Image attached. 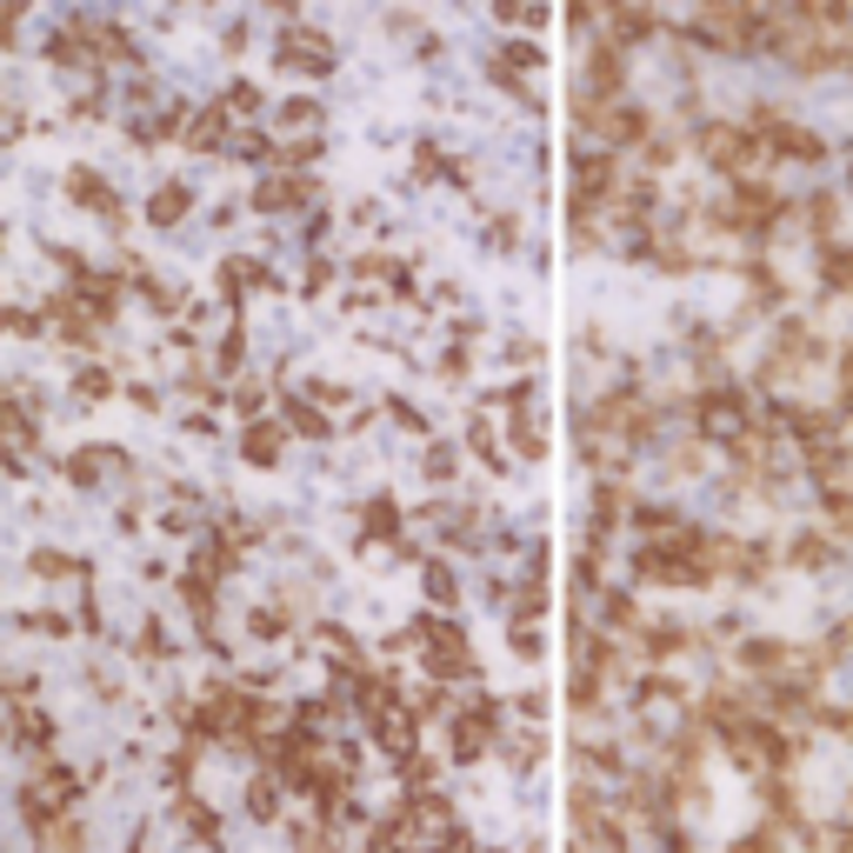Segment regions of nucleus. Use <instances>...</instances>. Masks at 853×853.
<instances>
[{
    "mask_svg": "<svg viewBox=\"0 0 853 853\" xmlns=\"http://www.w3.org/2000/svg\"><path fill=\"white\" fill-rule=\"evenodd\" d=\"M281 134L294 140H307V134H320V101H307V94H294V101H281Z\"/></svg>",
    "mask_w": 853,
    "mask_h": 853,
    "instance_id": "21",
    "label": "nucleus"
},
{
    "mask_svg": "<svg viewBox=\"0 0 853 853\" xmlns=\"http://www.w3.org/2000/svg\"><path fill=\"white\" fill-rule=\"evenodd\" d=\"M374 733H380V747L394 753V760H413L420 747H413V714H400V707H380L374 714Z\"/></svg>",
    "mask_w": 853,
    "mask_h": 853,
    "instance_id": "17",
    "label": "nucleus"
},
{
    "mask_svg": "<svg viewBox=\"0 0 853 853\" xmlns=\"http://www.w3.org/2000/svg\"><path fill=\"white\" fill-rule=\"evenodd\" d=\"M467 447H474V454H480L493 474H507V447L493 441V426H487V420H474V426H467Z\"/></svg>",
    "mask_w": 853,
    "mask_h": 853,
    "instance_id": "26",
    "label": "nucleus"
},
{
    "mask_svg": "<svg viewBox=\"0 0 853 853\" xmlns=\"http://www.w3.org/2000/svg\"><path fill=\"white\" fill-rule=\"evenodd\" d=\"M73 794H80V781L67 774V766H41V774L27 781V794H21V814H27L34 827H54V820H67Z\"/></svg>",
    "mask_w": 853,
    "mask_h": 853,
    "instance_id": "6",
    "label": "nucleus"
},
{
    "mask_svg": "<svg viewBox=\"0 0 853 853\" xmlns=\"http://www.w3.org/2000/svg\"><path fill=\"white\" fill-rule=\"evenodd\" d=\"M680 647H687L680 627H647V653H680Z\"/></svg>",
    "mask_w": 853,
    "mask_h": 853,
    "instance_id": "35",
    "label": "nucleus"
},
{
    "mask_svg": "<svg viewBox=\"0 0 853 853\" xmlns=\"http://www.w3.org/2000/svg\"><path fill=\"white\" fill-rule=\"evenodd\" d=\"M833 220H840V207H833V194H814V201H807V227H814V234L827 240V234H833Z\"/></svg>",
    "mask_w": 853,
    "mask_h": 853,
    "instance_id": "33",
    "label": "nucleus"
},
{
    "mask_svg": "<svg viewBox=\"0 0 853 853\" xmlns=\"http://www.w3.org/2000/svg\"><path fill=\"white\" fill-rule=\"evenodd\" d=\"M601 614H607L614 627H634V601H627V593H601Z\"/></svg>",
    "mask_w": 853,
    "mask_h": 853,
    "instance_id": "36",
    "label": "nucleus"
},
{
    "mask_svg": "<svg viewBox=\"0 0 853 853\" xmlns=\"http://www.w3.org/2000/svg\"><path fill=\"white\" fill-rule=\"evenodd\" d=\"M400 766H407V781H420V787H426V781H434V766H441V760H434V753H413V760H400Z\"/></svg>",
    "mask_w": 853,
    "mask_h": 853,
    "instance_id": "39",
    "label": "nucleus"
},
{
    "mask_svg": "<svg viewBox=\"0 0 853 853\" xmlns=\"http://www.w3.org/2000/svg\"><path fill=\"white\" fill-rule=\"evenodd\" d=\"M314 201H320V187L307 174H274V181L253 187V214H294V207H314Z\"/></svg>",
    "mask_w": 853,
    "mask_h": 853,
    "instance_id": "10",
    "label": "nucleus"
},
{
    "mask_svg": "<svg viewBox=\"0 0 853 853\" xmlns=\"http://www.w3.org/2000/svg\"><path fill=\"white\" fill-rule=\"evenodd\" d=\"M514 653H521V660H541V627H514Z\"/></svg>",
    "mask_w": 853,
    "mask_h": 853,
    "instance_id": "40",
    "label": "nucleus"
},
{
    "mask_svg": "<svg viewBox=\"0 0 853 853\" xmlns=\"http://www.w3.org/2000/svg\"><path fill=\"white\" fill-rule=\"evenodd\" d=\"M181 820H187V827H194L201 840H214V814H207L201 800H181Z\"/></svg>",
    "mask_w": 853,
    "mask_h": 853,
    "instance_id": "37",
    "label": "nucleus"
},
{
    "mask_svg": "<svg viewBox=\"0 0 853 853\" xmlns=\"http://www.w3.org/2000/svg\"><path fill=\"white\" fill-rule=\"evenodd\" d=\"M34 573H67V580H88V567H80V560H67V554H34Z\"/></svg>",
    "mask_w": 853,
    "mask_h": 853,
    "instance_id": "34",
    "label": "nucleus"
},
{
    "mask_svg": "<svg viewBox=\"0 0 853 853\" xmlns=\"http://www.w3.org/2000/svg\"><path fill=\"white\" fill-rule=\"evenodd\" d=\"M820 660H827V667H840V660H853V614H846V621H840V627L827 634V647H820Z\"/></svg>",
    "mask_w": 853,
    "mask_h": 853,
    "instance_id": "32",
    "label": "nucleus"
},
{
    "mask_svg": "<svg viewBox=\"0 0 853 853\" xmlns=\"http://www.w3.org/2000/svg\"><path fill=\"white\" fill-rule=\"evenodd\" d=\"M846 187H853V167H846Z\"/></svg>",
    "mask_w": 853,
    "mask_h": 853,
    "instance_id": "47",
    "label": "nucleus"
},
{
    "mask_svg": "<svg viewBox=\"0 0 853 853\" xmlns=\"http://www.w3.org/2000/svg\"><path fill=\"white\" fill-rule=\"evenodd\" d=\"M766 714H814V687H807V680H781V687H766Z\"/></svg>",
    "mask_w": 853,
    "mask_h": 853,
    "instance_id": "22",
    "label": "nucleus"
},
{
    "mask_svg": "<svg viewBox=\"0 0 853 853\" xmlns=\"http://www.w3.org/2000/svg\"><path fill=\"white\" fill-rule=\"evenodd\" d=\"M701 153H707V167H714V174H727L733 187H740V181H753V160H760L753 134L720 127V121H707V127H701Z\"/></svg>",
    "mask_w": 853,
    "mask_h": 853,
    "instance_id": "4",
    "label": "nucleus"
},
{
    "mask_svg": "<svg viewBox=\"0 0 853 853\" xmlns=\"http://www.w3.org/2000/svg\"><path fill=\"white\" fill-rule=\"evenodd\" d=\"M820 281H827V294H846V287H853V247H827Z\"/></svg>",
    "mask_w": 853,
    "mask_h": 853,
    "instance_id": "25",
    "label": "nucleus"
},
{
    "mask_svg": "<svg viewBox=\"0 0 853 853\" xmlns=\"http://www.w3.org/2000/svg\"><path fill=\"white\" fill-rule=\"evenodd\" d=\"M407 647H420V667L434 673V680H467L474 673V647H467V634L454 627V621H413L407 627Z\"/></svg>",
    "mask_w": 853,
    "mask_h": 853,
    "instance_id": "2",
    "label": "nucleus"
},
{
    "mask_svg": "<svg viewBox=\"0 0 853 853\" xmlns=\"http://www.w3.org/2000/svg\"><path fill=\"white\" fill-rule=\"evenodd\" d=\"M493 67H507V73L521 80V73H541V67H547V54H541L534 41H514V47H507V60H493Z\"/></svg>",
    "mask_w": 853,
    "mask_h": 853,
    "instance_id": "27",
    "label": "nucleus"
},
{
    "mask_svg": "<svg viewBox=\"0 0 853 853\" xmlns=\"http://www.w3.org/2000/svg\"><path fill=\"white\" fill-rule=\"evenodd\" d=\"M274 60H281L287 73H314V80H320V73H333V41L314 34V27H287Z\"/></svg>",
    "mask_w": 853,
    "mask_h": 853,
    "instance_id": "8",
    "label": "nucleus"
},
{
    "mask_svg": "<svg viewBox=\"0 0 853 853\" xmlns=\"http://www.w3.org/2000/svg\"><path fill=\"white\" fill-rule=\"evenodd\" d=\"M426 601H434V607H454V601H460V587H454V573H447L441 560H426Z\"/></svg>",
    "mask_w": 853,
    "mask_h": 853,
    "instance_id": "29",
    "label": "nucleus"
},
{
    "mask_svg": "<svg viewBox=\"0 0 853 853\" xmlns=\"http://www.w3.org/2000/svg\"><path fill=\"white\" fill-rule=\"evenodd\" d=\"M621 88H627L621 41H614V47H593V60H587V101H593V94H621Z\"/></svg>",
    "mask_w": 853,
    "mask_h": 853,
    "instance_id": "14",
    "label": "nucleus"
},
{
    "mask_svg": "<svg viewBox=\"0 0 853 853\" xmlns=\"http://www.w3.org/2000/svg\"><path fill=\"white\" fill-rule=\"evenodd\" d=\"M460 474V454L447 447V441H434V447H426V480H434V487H447Z\"/></svg>",
    "mask_w": 853,
    "mask_h": 853,
    "instance_id": "30",
    "label": "nucleus"
},
{
    "mask_svg": "<svg viewBox=\"0 0 853 853\" xmlns=\"http://www.w3.org/2000/svg\"><path fill=\"white\" fill-rule=\"evenodd\" d=\"M220 287L240 300V294H253V287H274V274H268L261 261H247V253H234V261H220Z\"/></svg>",
    "mask_w": 853,
    "mask_h": 853,
    "instance_id": "18",
    "label": "nucleus"
},
{
    "mask_svg": "<svg viewBox=\"0 0 853 853\" xmlns=\"http://www.w3.org/2000/svg\"><path fill=\"white\" fill-rule=\"evenodd\" d=\"M740 660H747L753 673H781V667H787L794 653H787L781 640H747V647H740Z\"/></svg>",
    "mask_w": 853,
    "mask_h": 853,
    "instance_id": "24",
    "label": "nucleus"
},
{
    "mask_svg": "<svg viewBox=\"0 0 853 853\" xmlns=\"http://www.w3.org/2000/svg\"><path fill=\"white\" fill-rule=\"evenodd\" d=\"M281 420H287V434H300V441H327V434H333V426H327V413H320L314 400H294V394H287Z\"/></svg>",
    "mask_w": 853,
    "mask_h": 853,
    "instance_id": "19",
    "label": "nucleus"
},
{
    "mask_svg": "<svg viewBox=\"0 0 853 853\" xmlns=\"http://www.w3.org/2000/svg\"><path fill=\"white\" fill-rule=\"evenodd\" d=\"M474 853H500V846H474Z\"/></svg>",
    "mask_w": 853,
    "mask_h": 853,
    "instance_id": "45",
    "label": "nucleus"
},
{
    "mask_svg": "<svg viewBox=\"0 0 853 853\" xmlns=\"http://www.w3.org/2000/svg\"><path fill=\"white\" fill-rule=\"evenodd\" d=\"M47 320L34 314V307H0V333H14V340H34Z\"/></svg>",
    "mask_w": 853,
    "mask_h": 853,
    "instance_id": "31",
    "label": "nucleus"
},
{
    "mask_svg": "<svg viewBox=\"0 0 853 853\" xmlns=\"http://www.w3.org/2000/svg\"><path fill=\"white\" fill-rule=\"evenodd\" d=\"M580 127L607 134L614 147H634V140H647V114H640V107H601V101H587V94H580Z\"/></svg>",
    "mask_w": 853,
    "mask_h": 853,
    "instance_id": "9",
    "label": "nucleus"
},
{
    "mask_svg": "<svg viewBox=\"0 0 853 853\" xmlns=\"http://www.w3.org/2000/svg\"><path fill=\"white\" fill-rule=\"evenodd\" d=\"M194 214V194H187V181H160L153 194H147V220L153 227H181Z\"/></svg>",
    "mask_w": 853,
    "mask_h": 853,
    "instance_id": "15",
    "label": "nucleus"
},
{
    "mask_svg": "<svg viewBox=\"0 0 853 853\" xmlns=\"http://www.w3.org/2000/svg\"><path fill=\"white\" fill-rule=\"evenodd\" d=\"M247 814L253 820H274L281 814V774H261V781L247 787Z\"/></svg>",
    "mask_w": 853,
    "mask_h": 853,
    "instance_id": "23",
    "label": "nucleus"
},
{
    "mask_svg": "<svg viewBox=\"0 0 853 853\" xmlns=\"http://www.w3.org/2000/svg\"><path fill=\"white\" fill-rule=\"evenodd\" d=\"M281 434H287V426H274V420H247V426H240V460L274 467V460H281Z\"/></svg>",
    "mask_w": 853,
    "mask_h": 853,
    "instance_id": "16",
    "label": "nucleus"
},
{
    "mask_svg": "<svg viewBox=\"0 0 853 853\" xmlns=\"http://www.w3.org/2000/svg\"><path fill=\"white\" fill-rule=\"evenodd\" d=\"M67 474H73L80 487H114V480L134 474V460H127L121 447H80V454L67 460Z\"/></svg>",
    "mask_w": 853,
    "mask_h": 853,
    "instance_id": "11",
    "label": "nucleus"
},
{
    "mask_svg": "<svg viewBox=\"0 0 853 853\" xmlns=\"http://www.w3.org/2000/svg\"><path fill=\"white\" fill-rule=\"evenodd\" d=\"M694 413H701V434H707V441H720V447H733V441H747V434H753L747 400H740L733 387H707Z\"/></svg>",
    "mask_w": 853,
    "mask_h": 853,
    "instance_id": "7",
    "label": "nucleus"
},
{
    "mask_svg": "<svg viewBox=\"0 0 853 853\" xmlns=\"http://www.w3.org/2000/svg\"><path fill=\"white\" fill-rule=\"evenodd\" d=\"M753 134L774 147V160H794V167H820L827 160V140L814 134V127H794V121H781V114H753Z\"/></svg>",
    "mask_w": 853,
    "mask_h": 853,
    "instance_id": "5",
    "label": "nucleus"
},
{
    "mask_svg": "<svg viewBox=\"0 0 853 853\" xmlns=\"http://www.w3.org/2000/svg\"><path fill=\"white\" fill-rule=\"evenodd\" d=\"M387 413L407 426V434H426V420H420V407H413V400H387Z\"/></svg>",
    "mask_w": 853,
    "mask_h": 853,
    "instance_id": "38",
    "label": "nucleus"
},
{
    "mask_svg": "<svg viewBox=\"0 0 853 853\" xmlns=\"http://www.w3.org/2000/svg\"><path fill=\"white\" fill-rule=\"evenodd\" d=\"M67 201L73 207H94L101 220H121V194L94 174V167H73V174H67Z\"/></svg>",
    "mask_w": 853,
    "mask_h": 853,
    "instance_id": "12",
    "label": "nucleus"
},
{
    "mask_svg": "<svg viewBox=\"0 0 853 853\" xmlns=\"http://www.w3.org/2000/svg\"><path fill=\"white\" fill-rule=\"evenodd\" d=\"M247 627H253V634H281V627H287V621H281V614H274V607H261V614H253V621H247Z\"/></svg>",
    "mask_w": 853,
    "mask_h": 853,
    "instance_id": "43",
    "label": "nucleus"
},
{
    "mask_svg": "<svg viewBox=\"0 0 853 853\" xmlns=\"http://www.w3.org/2000/svg\"><path fill=\"white\" fill-rule=\"evenodd\" d=\"M0 41H8V21H0Z\"/></svg>",
    "mask_w": 853,
    "mask_h": 853,
    "instance_id": "46",
    "label": "nucleus"
},
{
    "mask_svg": "<svg viewBox=\"0 0 853 853\" xmlns=\"http://www.w3.org/2000/svg\"><path fill=\"white\" fill-rule=\"evenodd\" d=\"M227 121H234V114H227V107L214 101V107H201V114H194V121L181 127V140H187L194 153H220V147L234 140V134H227Z\"/></svg>",
    "mask_w": 853,
    "mask_h": 853,
    "instance_id": "13",
    "label": "nucleus"
},
{
    "mask_svg": "<svg viewBox=\"0 0 853 853\" xmlns=\"http://www.w3.org/2000/svg\"><path fill=\"white\" fill-rule=\"evenodd\" d=\"M21 740H34V747H47V720H41V714H21Z\"/></svg>",
    "mask_w": 853,
    "mask_h": 853,
    "instance_id": "42",
    "label": "nucleus"
},
{
    "mask_svg": "<svg viewBox=\"0 0 853 853\" xmlns=\"http://www.w3.org/2000/svg\"><path fill=\"white\" fill-rule=\"evenodd\" d=\"M54 314H60V340H73V348H88V340L101 333V320H94L88 307H80L73 294H67V300H54Z\"/></svg>",
    "mask_w": 853,
    "mask_h": 853,
    "instance_id": "20",
    "label": "nucleus"
},
{
    "mask_svg": "<svg viewBox=\"0 0 853 853\" xmlns=\"http://www.w3.org/2000/svg\"><path fill=\"white\" fill-rule=\"evenodd\" d=\"M493 733H500V701H487V694H460L454 714H447V760H454V766L480 760V753L493 747Z\"/></svg>",
    "mask_w": 853,
    "mask_h": 853,
    "instance_id": "1",
    "label": "nucleus"
},
{
    "mask_svg": "<svg viewBox=\"0 0 853 853\" xmlns=\"http://www.w3.org/2000/svg\"><path fill=\"white\" fill-rule=\"evenodd\" d=\"M794 560H800V567H820V560H827V547H820V541H794Z\"/></svg>",
    "mask_w": 853,
    "mask_h": 853,
    "instance_id": "41",
    "label": "nucleus"
},
{
    "mask_svg": "<svg viewBox=\"0 0 853 853\" xmlns=\"http://www.w3.org/2000/svg\"><path fill=\"white\" fill-rule=\"evenodd\" d=\"M840 374H846V380H853V348H846V354H840Z\"/></svg>",
    "mask_w": 853,
    "mask_h": 853,
    "instance_id": "44",
    "label": "nucleus"
},
{
    "mask_svg": "<svg viewBox=\"0 0 853 853\" xmlns=\"http://www.w3.org/2000/svg\"><path fill=\"white\" fill-rule=\"evenodd\" d=\"M781 214H787V201L766 187V181H740V187L714 207V227H733V234H774Z\"/></svg>",
    "mask_w": 853,
    "mask_h": 853,
    "instance_id": "3",
    "label": "nucleus"
},
{
    "mask_svg": "<svg viewBox=\"0 0 853 853\" xmlns=\"http://www.w3.org/2000/svg\"><path fill=\"white\" fill-rule=\"evenodd\" d=\"M234 121H253V114H261V88H253V80H234V88H227V101H220Z\"/></svg>",
    "mask_w": 853,
    "mask_h": 853,
    "instance_id": "28",
    "label": "nucleus"
}]
</instances>
